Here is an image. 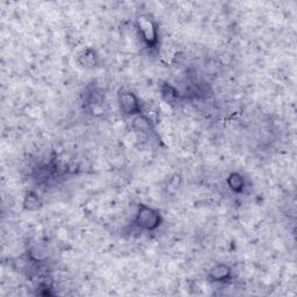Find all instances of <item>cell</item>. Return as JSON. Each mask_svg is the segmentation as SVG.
Here are the masks:
<instances>
[{
	"mask_svg": "<svg viewBox=\"0 0 297 297\" xmlns=\"http://www.w3.org/2000/svg\"><path fill=\"white\" fill-rule=\"evenodd\" d=\"M133 128L143 135H151L155 132V124L154 121L148 119L146 115L138 114L134 117L133 120Z\"/></svg>",
	"mask_w": 297,
	"mask_h": 297,
	"instance_id": "277c9868",
	"label": "cell"
},
{
	"mask_svg": "<svg viewBox=\"0 0 297 297\" xmlns=\"http://www.w3.org/2000/svg\"><path fill=\"white\" fill-rule=\"evenodd\" d=\"M228 186L235 193H240L244 189V179L239 173H231L228 178Z\"/></svg>",
	"mask_w": 297,
	"mask_h": 297,
	"instance_id": "ba28073f",
	"label": "cell"
},
{
	"mask_svg": "<svg viewBox=\"0 0 297 297\" xmlns=\"http://www.w3.org/2000/svg\"><path fill=\"white\" fill-rule=\"evenodd\" d=\"M79 62L82 65H85V67H94L98 62V56L94 52V50H92L89 48V49H85L80 54Z\"/></svg>",
	"mask_w": 297,
	"mask_h": 297,
	"instance_id": "9c48e42d",
	"label": "cell"
},
{
	"mask_svg": "<svg viewBox=\"0 0 297 297\" xmlns=\"http://www.w3.org/2000/svg\"><path fill=\"white\" fill-rule=\"evenodd\" d=\"M231 277V268L225 264H216L209 272L210 280L216 282H222L228 280Z\"/></svg>",
	"mask_w": 297,
	"mask_h": 297,
	"instance_id": "8992f818",
	"label": "cell"
},
{
	"mask_svg": "<svg viewBox=\"0 0 297 297\" xmlns=\"http://www.w3.org/2000/svg\"><path fill=\"white\" fill-rule=\"evenodd\" d=\"M119 104L121 112L125 115L142 114V106L138 98L130 91H121L119 93Z\"/></svg>",
	"mask_w": 297,
	"mask_h": 297,
	"instance_id": "3957f363",
	"label": "cell"
},
{
	"mask_svg": "<svg viewBox=\"0 0 297 297\" xmlns=\"http://www.w3.org/2000/svg\"><path fill=\"white\" fill-rule=\"evenodd\" d=\"M42 206V201L41 198L38 196V194L35 193V192H29V193L26 195L25 201H24V208L26 210L33 211L40 209Z\"/></svg>",
	"mask_w": 297,
	"mask_h": 297,
	"instance_id": "52a82bcc",
	"label": "cell"
},
{
	"mask_svg": "<svg viewBox=\"0 0 297 297\" xmlns=\"http://www.w3.org/2000/svg\"><path fill=\"white\" fill-rule=\"evenodd\" d=\"M137 28L142 40L148 48H155L158 45V28L154 20L147 15H141L136 20Z\"/></svg>",
	"mask_w": 297,
	"mask_h": 297,
	"instance_id": "7a4b0ae2",
	"label": "cell"
},
{
	"mask_svg": "<svg viewBox=\"0 0 297 297\" xmlns=\"http://www.w3.org/2000/svg\"><path fill=\"white\" fill-rule=\"evenodd\" d=\"M161 224L160 214L145 204H139L136 218H135V225L142 230L152 231L156 230Z\"/></svg>",
	"mask_w": 297,
	"mask_h": 297,
	"instance_id": "6da1fadb",
	"label": "cell"
},
{
	"mask_svg": "<svg viewBox=\"0 0 297 297\" xmlns=\"http://www.w3.org/2000/svg\"><path fill=\"white\" fill-rule=\"evenodd\" d=\"M181 187V177L180 176H173L169 179L167 189L171 192V193H176V192Z\"/></svg>",
	"mask_w": 297,
	"mask_h": 297,
	"instance_id": "30bf717a",
	"label": "cell"
},
{
	"mask_svg": "<svg viewBox=\"0 0 297 297\" xmlns=\"http://www.w3.org/2000/svg\"><path fill=\"white\" fill-rule=\"evenodd\" d=\"M160 95L164 101L169 104V106H177L180 102V94L177 91L176 87L169 85L168 82H164L160 87Z\"/></svg>",
	"mask_w": 297,
	"mask_h": 297,
	"instance_id": "5b68a950",
	"label": "cell"
}]
</instances>
